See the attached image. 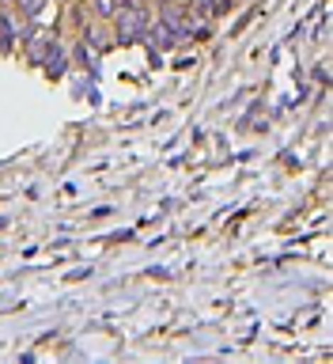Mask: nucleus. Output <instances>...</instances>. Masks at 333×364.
<instances>
[{"label":"nucleus","instance_id":"nucleus-1","mask_svg":"<svg viewBox=\"0 0 333 364\" xmlns=\"http://www.w3.org/2000/svg\"><path fill=\"white\" fill-rule=\"evenodd\" d=\"M141 27H144V11L141 8H129V16H121V34H125V38H136Z\"/></svg>","mask_w":333,"mask_h":364},{"label":"nucleus","instance_id":"nucleus-2","mask_svg":"<svg viewBox=\"0 0 333 364\" xmlns=\"http://www.w3.org/2000/svg\"><path fill=\"white\" fill-rule=\"evenodd\" d=\"M8 46H11V23L0 16V50H8Z\"/></svg>","mask_w":333,"mask_h":364},{"label":"nucleus","instance_id":"nucleus-3","mask_svg":"<svg viewBox=\"0 0 333 364\" xmlns=\"http://www.w3.org/2000/svg\"><path fill=\"white\" fill-rule=\"evenodd\" d=\"M114 8H118V0H99V11H102V16H110Z\"/></svg>","mask_w":333,"mask_h":364},{"label":"nucleus","instance_id":"nucleus-4","mask_svg":"<svg viewBox=\"0 0 333 364\" xmlns=\"http://www.w3.org/2000/svg\"><path fill=\"white\" fill-rule=\"evenodd\" d=\"M19 4H23V11H38L42 0H19Z\"/></svg>","mask_w":333,"mask_h":364}]
</instances>
